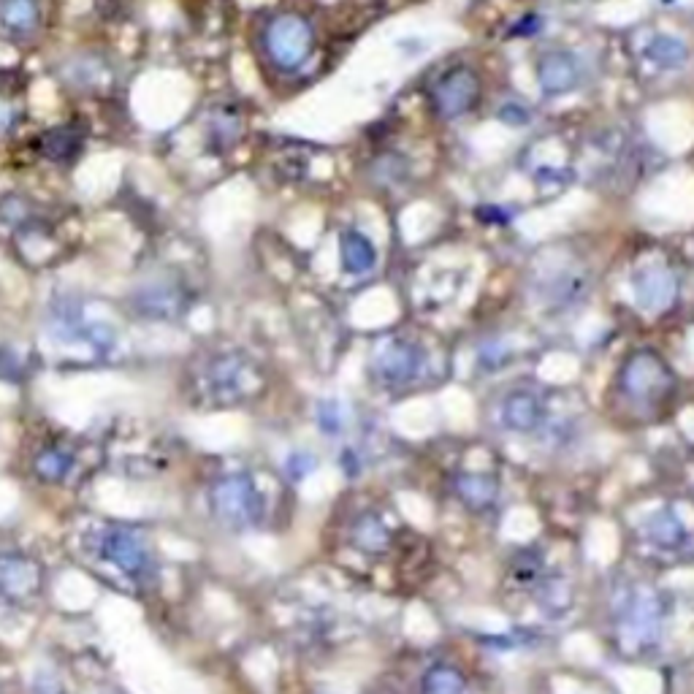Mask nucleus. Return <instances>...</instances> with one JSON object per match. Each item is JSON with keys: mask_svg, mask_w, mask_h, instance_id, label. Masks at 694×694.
Masks as SVG:
<instances>
[{"mask_svg": "<svg viewBox=\"0 0 694 694\" xmlns=\"http://www.w3.org/2000/svg\"><path fill=\"white\" fill-rule=\"evenodd\" d=\"M212 510L231 529L255 526L263 516V497L250 475H223L212 486Z\"/></svg>", "mask_w": 694, "mask_h": 694, "instance_id": "f257e3e1", "label": "nucleus"}, {"mask_svg": "<svg viewBox=\"0 0 694 694\" xmlns=\"http://www.w3.org/2000/svg\"><path fill=\"white\" fill-rule=\"evenodd\" d=\"M95 545L106 562L133 581H144L152 575V551L139 529L122 524L106 526Z\"/></svg>", "mask_w": 694, "mask_h": 694, "instance_id": "f03ea898", "label": "nucleus"}, {"mask_svg": "<svg viewBox=\"0 0 694 694\" xmlns=\"http://www.w3.org/2000/svg\"><path fill=\"white\" fill-rule=\"evenodd\" d=\"M673 388V375L654 350H640L621 369V391L635 402H657Z\"/></svg>", "mask_w": 694, "mask_h": 694, "instance_id": "7ed1b4c3", "label": "nucleus"}, {"mask_svg": "<svg viewBox=\"0 0 694 694\" xmlns=\"http://www.w3.org/2000/svg\"><path fill=\"white\" fill-rule=\"evenodd\" d=\"M266 49L280 68L301 66L312 49V28L296 14L277 17L266 28Z\"/></svg>", "mask_w": 694, "mask_h": 694, "instance_id": "20e7f679", "label": "nucleus"}, {"mask_svg": "<svg viewBox=\"0 0 694 694\" xmlns=\"http://www.w3.org/2000/svg\"><path fill=\"white\" fill-rule=\"evenodd\" d=\"M372 372H375L377 383L388 385V388L407 385L421 372V350L402 339H391L375 353Z\"/></svg>", "mask_w": 694, "mask_h": 694, "instance_id": "39448f33", "label": "nucleus"}, {"mask_svg": "<svg viewBox=\"0 0 694 694\" xmlns=\"http://www.w3.org/2000/svg\"><path fill=\"white\" fill-rule=\"evenodd\" d=\"M478 93V76L472 74L469 68H453L440 79V85L434 90V101H437V109H440L442 117L453 120V117H461L475 106Z\"/></svg>", "mask_w": 694, "mask_h": 694, "instance_id": "423d86ee", "label": "nucleus"}, {"mask_svg": "<svg viewBox=\"0 0 694 694\" xmlns=\"http://www.w3.org/2000/svg\"><path fill=\"white\" fill-rule=\"evenodd\" d=\"M638 304L648 312H667L678 299L676 274L665 266H648L635 277Z\"/></svg>", "mask_w": 694, "mask_h": 694, "instance_id": "0eeeda50", "label": "nucleus"}, {"mask_svg": "<svg viewBox=\"0 0 694 694\" xmlns=\"http://www.w3.org/2000/svg\"><path fill=\"white\" fill-rule=\"evenodd\" d=\"M41 583V570L33 559L22 554L0 556V597L22 602L36 594Z\"/></svg>", "mask_w": 694, "mask_h": 694, "instance_id": "6e6552de", "label": "nucleus"}, {"mask_svg": "<svg viewBox=\"0 0 694 694\" xmlns=\"http://www.w3.org/2000/svg\"><path fill=\"white\" fill-rule=\"evenodd\" d=\"M659 627V600L654 591L638 589L632 594V600L624 613V632L635 646H646L654 640Z\"/></svg>", "mask_w": 694, "mask_h": 694, "instance_id": "1a4fd4ad", "label": "nucleus"}, {"mask_svg": "<svg viewBox=\"0 0 694 694\" xmlns=\"http://www.w3.org/2000/svg\"><path fill=\"white\" fill-rule=\"evenodd\" d=\"M247 375H250V366L239 356L215 358L207 369L209 394L217 396L220 402H234L247 388Z\"/></svg>", "mask_w": 694, "mask_h": 694, "instance_id": "9d476101", "label": "nucleus"}, {"mask_svg": "<svg viewBox=\"0 0 694 694\" xmlns=\"http://www.w3.org/2000/svg\"><path fill=\"white\" fill-rule=\"evenodd\" d=\"M578 74H581L578 57L573 52H562V49L545 55L540 60V68H537V76H540V85H543L545 95L570 93L578 85Z\"/></svg>", "mask_w": 694, "mask_h": 694, "instance_id": "9b49d317", "label": "nucleus"}, {"mask_svg": "<svg viewBox=\"0 0 694 694\" xmlns=\"http://www.w3.org/2000/svg\"><path fill=\"white\" fill-rule=\"evenodd\" d=\"M502 421L513 432H532L543 421V404L532 394H510L502 404Z\"/></svg>", "mask_w": 694, "mask_h": 694, "instance_id": "f8f14e48", "label": "nucleus"}, {"mask_svg": "<svg viewBox=\"0 0 694 694\" xmlns=\"http://www.w3.org/2000/svg\"><path fill=\"white\" fill-rule=\"evenodd\" d=\"M41 6L38 0H0V25L11 36H30L38 28Z\"/></svg>", "mask_w": 694, "mask_h": 694, "instance_id": "ddd939ff", "label": "nucleus"}, {"mask_svg": "<svg viewBox=\"0 0 694 694\" xmlns=\"http://www.w3.org/2000/svg\"><path fill=\"white\" fill-rule=\"evenodd\" d=\"M353 543H356L358 551L377 556L385 554V551L391 548L394 535H391V529L385 526V521H380V518L372 516V513H366V516L358 518L356 526H353Z\"/></svg>", "mask_w": 694, "mask_h": 694, "instance_id": "4468645a", "label": "nucleus"}, {"mask_svg": "<svg viewBox=\"0 0 694 694\" xmlns=\"http://www.w3.org/2000/svg\"><path fill=\"white\" fill-rule=\"evenodd\" d=\"M339 250H342V263H345V269L350 274H366L369 269H375V244L369 242L364 234L347 231L342 236V242H339Z\"/></svg>", "mask_w": 694, "mask_h": 694, "instance_id": "2eb2a0df", "label": "nucleus"}, {"mask_svg": "<svg viewBox=\"0 0 694 694\" xmlns=\"http://www.w3.org/2000/svg\"><path fill=\"white\" fill-rule=\"evenodd\" d=\"M456 491H459V497L464 499V505L475 507V510H486V507L494 505V499H497L499 494V486L491 475L469 472V475H459V478H456Z\"/></svg>", "mask_w": 694, "mask_h": 694, "instance_id": "dca6fc26", "label": "nucleus"}, {"mask_svg": "<svg viewBox=\"0 0 694 694\" xmlns=\"http://www.w3.org/2000/svg\"><path fill=\"white\" fill-rule=\"evenodd\" d=\"M74 461V453L68 451L66 445H47L44 451L38 453L36 461H33V469H36L38 480L60 483L74 469Z\"/></svg>", "mask_w": 694, "mask_h": 694, "instance_id": "f3484780", "label": "nucleus"}, {"mask_svg": "<svg viewBox=\"0 0 694 694\" xmlns=\"http://www.w3.org/2000/svg\"><path fill=\"white\" fill-rule=\"evenodd\" d=\"M648 540L659 548H681L686 543V529L670 510H662L648 521Z\"/></svg>", "mask_w": 694, "mask_h": 694, "instance_id": "a211bd4d", "label": "nucleus"}, {"mask_svg": "<svg viewBox=\"0 0 694 694\" xmlns=\"http://www.w3.org/2000/svg\"><path fill=\"white\" fill-rule=\"evenodd\" d=\"M423 694H464L467 692V681L456 667L437 665L423 676Z\"/></svg>", "mask_w": 694, "mask_h": 694, "instance_id": "6ab92c4d", "label": "nucleus"}, {"mask_svg": "<svg viewBox=\"0 0 694 694\" xmlns=\"http://www.w3.org/2000/svg\"><path fill=\"white\" fill-rule=\"evenodd\" d=\"M648 57L657 63L659 68H681L689 57V49L681 38L657 36L648 44Z\"/></svg>", "mask_w": 694, "mask_h": 694, "instance_id": "aec40b11", "label": "nucleus"}, {"mask_svg": "<svg viewBox=\"0 0 694 694\" xmlns=\"http://www.w3.org/2000/svg\"><path fill=\"white\" fill-rule=\"evenodd\" d=\"M318 423H320V429H323V432H326V434H337L339 432V426H342V418H339L337 402H323V404H320Z\"/></svg>", "mask_w": 694, "mask_h": 694, "instance_id": "412c9836", "label": "nucleus"}, {"mask_svg": "<svg viewBox=\"0 0 694 694\" xmlns=\"http://www.w3.org/2000/svg\"><path fill=\"white\" fill-rule=\"evenodd\" d=\"M33 694H66L60 678H55L52 673H38L36 681H33Z\"/></svg>", "mask_w": 694, "mask_h": 694, "instance_id": "4be33fe9", "label": "nucleus"}, {"mask_svg": "<svg viewBox=\"0 0 694 694\" xmlns=\"http://www.w3.org/2000/svg\"><path fill=\"white\" fill-rule=\"evenodd\" d=\"M315 467V461L310 459V456H301V453H296V456H291L288 459V472H291V480H301L310 469Z\"/></svg>", "mask_w": 694, "mask_h": 694, "instance_id": "5701e85b", "label": "nucleus"}, {"mask_svg": "<svg viewBox=\"0 0 694 694\" xmlns=\"http://www.w3.org/2000/svg\"><path fill=\"white\" fill-rule=\"evenodd\" d=\"M480 215H491V217H486V220H491V223H507V212H502V209H497V207H488V209H480ZM513 220V217H510Z\"/></svg>", "mask_w": 694, "mask_h": 694, "instance_id": "b1692460", "label": "nucleus"}, {"mask_svg": "<svg viewBox=\"0 0 694 694\" xmlns=\"http://www.w3.org/2000/svg\"><path fill=\"white\" fill-rule=\"evenodd\" d=\"M510 109H513V112H507V109H505V112H502V120H505V122H526V112L518 114V109H521V106L513 104V106H510Z\"/></svg>", "mask_w": 694, "mask_h": 694, "instance_id": "393cba45", "label": "nucleus"}]
</instances>
